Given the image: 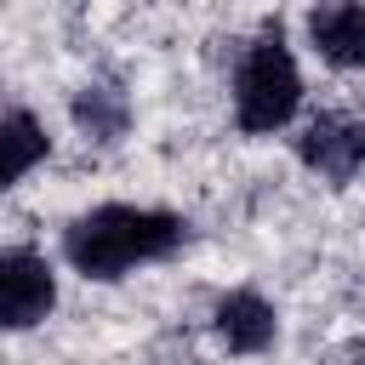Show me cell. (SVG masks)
<instances>
[{"label":"cell","mask_w":365,"mask_h":365,"mask_svg":"<svg viewBox=\"0 0 365 365\" xmlns=\"http://www.w3.org/2000/svg\"><path fill=\"white\" fill-rule=\"evenodd\" d=\"M188 245V222L165 205H131V200H108L80 211L63 228V262L80 279L114 285L148 262H165Z\"/></svg>","instance_id":"1"},{"label":"cell","mask_w":365,"mask_h":365,"mask_svg":"<svg viewBox=\"0 0 365 365\" xmlns=\"http://www.w3.org/2000/svg\"><path fill=\"white\" fill-rule=\"evenodd\" d=\"M51 308H57V268L34 245H6L0 251V325L34 331Z\"/></svg>","instance_id":"3"},{"label":"cell","mask_w":365,"mask_h":365,"mask_svg":"<svg viewBox=\"0 0 365 365\" xmlns=\"http://www.w3.org/2000/svg\"><path fill=\"white\" fill-rule=\"evenodd\" d=\"M302 23H308V46L331 68H365V6L331 0V6H314Z\"/></svg>","instance_id":"6"},{"label":"cell","mask_w":365,"mask_h":365,"mask_svg":"<svg viewBox=\"0 0 365 365\" xmlns=\"http://www.w3.org/2000/svg\"><path fill=\"white\" fill-rule=\"evenodd\" d=\"M297 160L331 188L354 182L365 171V114H314L297 131Z\"/></svg>","instance_id":"4"},{"label":"cell","mask_w":365,"mask_h":365,"mask_svg":"<svg viewBox=\"0 0 365 365\" xmlns=\"http://www.w3.org/2000/svg\"><path fill=\"white\" fill-rule=\"evenodd\" d=\"M0 154H6V165H0V177H6V188L11 182H23L46 154H51V137H46V125L23 108V103H11L6 108V120H0Z\"/></svg>","instance_id":"8"},{"label":"cell","mask_w":365,"mask_h":365,"mask_svg":"<svg viewBox=\"0 0 365 365\" xmlns=\"http://www.w3.org/2000/svg\"><path fill=\"white\" fill-rule=\"evenodd\" d=\"M211 331H217V342H222L228 354L251 359V354H268V348H274V336H279V314H274V302H268L262 291L234 285V291L217 297V308H211Z\"/></svg>","instance_id":"5"},{"label":"cell","mask_w":365,"mask_h":365,"mask_svg":"<svg viewBox=\"0 0 365 365\" xmlns=\"http://www.w3.org/2000/svg\"><path fill=\"white\" fill-rule=\"evenodd\" d=\"M68 120L86 143L97 148H114L125 131H131V97L120 91V80H86L74 97H68Z\"/></svg>","instance_id":"7"},{"label":"cell","mask_w":365,"mask_h":365,"mask_svg":"<svg viewBox=\"0 0 365 365\" xmlns=\"http://www.w3.org/2000/svg\"><path fill=\"white\" fill-rule=\"evenodd\" d=\"M302 108V68L279 23H268L234 63V125L245 137H274Z\"/></svg>","instance_id":"2"}]
</instances>
